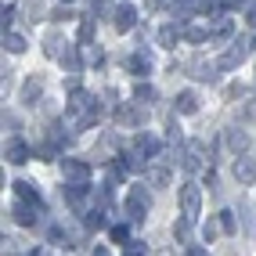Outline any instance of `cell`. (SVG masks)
I'll list each match as a JSON object with an SVG mask.
<instances>
[{"label": "cell", "mask_w": 256, "mask_h": 256, "mask_svg": "<svg viewBox=\"0 0 256 256\" xmlns=\"http://www.w3.org/2000/svg\"><path fill=\"white\" fill-rule=\"evenodd\" d=\"M177 40H180V29L177 26H162L159 29V44L162 47H177Z\"/></svg>", "instance_id": "25"}, {"label": "cell", "mask_w": 256, "mask_h": 256, "mask_svg": "<svg viewBox=\"0 0 256 256\" xmlns=\"http://www.w3.org/2000/svg\"><path fill=\"white\" fill-rule=\"evenodd\" d=\"M62 4H69V0H62Z\"/></svg>", "instance_id": "46"}, {"label": "cell", "mask_w": 256, "mask_h": 256, "mask_svg": "<svg viewBox=\"0 0 256 256\" xmlns=\"http://www.w3.org/2000/svg\"><path fill=\"white\" fill-rule=\"evenodd\" d=\"M29 256H40V252H29Z\"/></svg>", "instance_id": "45"}, {"label": "cell", "mask_w": 256, "mask_h": 256, "mask_svg": "<svg viewBox=\"0 0 256 256\" xmlns=\"http://www.w3.org/2000/svg\"><path fill=\"white\" fill-rule=\"evenodd\" d=\"M242 4H246V0H224V8H228V11H234V8H242Z\"/></svg>", "instance_id": "42"}, {"label": "cell", "mask_w": 256, "mask_h": 256, "mask_svg": "<svg viewBox=\"0 0 256 256\" xmlns=\"http://www.w3.org/2000/svg\"><path fill=\"white\" fill-rule=\"evenodd\" d=\"M83 224H87V231H101V228H105V210H87V213H83Z\"/></svg>", "instance_id": "22"}, {"label": "cell", "mask_w": 256, "mask_h": 256, "mask_svg": "<svg viewBox=\"0 0 256 256\" xmlns=\"http://www.w3.org/2000/svg\"><path fill=\"white\" fill-rule=\"evenodd\" d=\"M198 210H202V192H198V184H180V213H184V220H198Z\"/></svg>", "instance_id": "3"}, {"label": "cell", "mask_w": 256, "mask_h": 256, "mask_svg": "<svg viewBox=\"0 0 256 256\" xmlns=\"http://www.w3.org/2000/svg\"><path fill=\"white\" fill-rule=\"evenodd\" d=\"M174 105H177L180 116H195V112H198V94H195V90H180Z\"/></svg>", "instance_id": "12"}, {"label": "cell", "mask_w": 256, "mask_h": 256, "mask_svg": "<svg viewBox=\"0 0 256 256\" xmlns=\"http://www.w3.org/2000/svg\"><path fill=\"white\" fill-rule=\"evenodd\" d=\"M94 14H83V18H80V44H90L94 40Z\"/></svg>", "instance_id": "24"}, {"label": "cell", "mask_w": 256, "mask_h": 256, "mask_svg": "<svg viewBox=\"0 0 256 256\" xmlns=\"http://www.w3.org/2000/svg\"><path fill=\"white\" fill-rule=\"evenodd\" d=\"M14 14H18V11H14V4H8V8H4V32L11 29V22H14Z\"/></svg>", "instance_id": "37"}, {"label": "cell", "mask_w": 256, "mask_h": 256, "mask_svg": "<svg viewBox=\"0 0 256 256\" xmlns=\"http://www.w3.org/2000/svg\"><path fill=\"white\" fill-rule=\"evenodd\" d=\"M126 238H130L126 224H116V228H112V242H123V246H126Z\"/></svg>", "instance_id": "34"}, {"label": "cell", "mask_w": 256, "mask_h": 256, "mask_svg": "<svg viewBox=\"0 0 256 256\" xmlns=\"http://www.w3.org/2000/svg\"><path fill=\"white\" fill-rule=\"evenodd\" d=\"M213 36H216V40H231V36H234V22H231V18H220V22L213 26Z\"/></svg>", "instance_id": "29"}, {"label": "cell", "mask_w": 256, "mask_h": 256, "mask_svg": "<svg viewBox=\"0 0 256 256\" xmlns=\"http://www.w3.org/2000/svg\"><path fill=\"white\" fill-rule=\"evenodd\" d=\"M202 162H206V144H202V141H188V148H184V170H188V174H198V170H202Z\"/></svg>", "instance_id": "6"}, {"label": "cell", "mask_w": 256, "mask_h": 256, "mask_svg": "<svg viewBox=\"0 0 256 256\" xmlns=\"http://www.w3.org/2000/svg\"><path fill=\"white\" fill-rule=\"evenodd\" d=\"M126 246H130V249H126L130 256H141V252H144V242H126Z\"/></svg>", "instance_id": "40"}, {"label": "cell", "mask_w": 256, "mask_h": 256, "mask_svg": "<svg viewBox=\"0 0 256 256\" xmlns=\"http://www.w3.org/2000/svg\"><path fill=\"white\" fill-rule=\"evenodd\" d=\"M228 148L234 152V156H242V152L249 148V134L246 130H228Z\"/></svg>", "instance_id": "16"}, {"label": "cell", "mask_w": 256, "mask_h": 256, "mask_svg": "<svg viewBox=\"0 0 256 256\" xmlns=\"http://www.w3.org/2000/svg\"><path fill=\"white\" fill-rule=\"evenodd\" d=\"M98 116H101V105H98L87 90H72V94H69V112H65V123H69L76 134L87 130V126H94Z\"/></svg>", "instance_id": "1"}, {"label": "cell", "mask_w": 256, "mask_h": 256, "mask_svg": "<svg viewBox=\"0 0 256 256\" xmlns=\"http://www.w3.org/2000/svg\"><path fill=\"white\" fill-rule=\"evenodd\" d=\"M174 234H177L180 242H184V238L192 234V220H177V224H174Z\"/></svg>", "instance_id": "31"}, {"label": "cell", "mask_w": 256, "mask_h": 256, "mask_svg": "<svg viewBox=\"0 0 256 256\" xmlns=\"http://www.w3.org/2000/svg\"><path fill=\"white\" fill-rule=\"evenodd\" d=\"M126 256H130V252H126Z\"/></svg>", "instance_id": "48"}, {"label": "cell", "mask_w": 256, "mask_h": 256, "mask_svg": "<svg viewBox=\"0 0 256 256\" xmlns=\"http://www.w3.org/2000/svg\"><path fill=\"white\" fill-rule=\"evenodd\" d=\"M134 148H141L148 159H152V156H159V141L152 138V134H138V141H134Z\"/></svg>", "instance_id": "21"}, {"label": "cell", "mask_w": 256, "mask_h": 256, "mask_svg": "<svg viewBox=\"0 0 256 256\" xmlns=\"http://www.w3.org/2000/svg\"><path fill=\"white\" fill-rule=\"evenodd\" d=\"M126 174H130V166L123 162V156H119L116 162H108V180H112V184H119V180H126Z\"/></svg>", "instance_id": "23"}, {"label": "cell", "mask_w": 256, "mask_h": 256, "mask_svg": "<svg viewBox=\"0 0 256 256\" xmlns=\"http://www.w3.org/2000/svg\"><path fill=\"white\" fill-rule=\"evenodd\" d=\"M148 206H152V188H130V195H126V213H130L134 224H141V220H144Z\"/></svg>", "instance_id": "2"}, {"label": "cell", "mask_w": 256, "mask_h": 256, "mask_svg": "<svg viewBox=\"0 0 256 256\" xmlns=\"http://www.w3.org/2000/svg\"><path fill=\"white\" fill-rule=\"evenodd\" d=\"M246 22L249 29H256V4H246Z\"/></svg>", "instance_id": "38"}, {"label": "cell", "mask_w": 256, "mask_h": 256, "mask_svg": "<svg viewBox=\"0 0 256 256\" xmlns=\"http://www.w3.org/2000/svg\"><path fill=\"white\" fill-rule=\"evenodd\" d=\"M4 159H8L11 166L29 162V144H26V141H18V138H11V141L4 144Z\"/></svg>", "instance_id": "8"}, {"label": "cell", "mask_w": 256, "mask_h": 256, "mask_svg": "<svg viewBox=\"0 0 256 256\" xmlns=\"http://www.w3.org/2000/svg\"><path fill=\"white\" fill-rule=\"evenodd\" d=\"M112 22H116L119 32H130L134 26H138V11H134L130 4H123V8H116V18H112Z\"/></svg>", "instance_id": "11"}, {"label": "cell", "mask_w": 256, "mask_h": 256, "mask_svg": "<svg viewBox=\"0 0 256 256\" xmlns=\"http://www.w3.org/2000/svg\"><path fill=\"white\" fill-rule=\"evenodd\" d=\"M216 69H220V62H202V58H195V62H192V76H195V80H202V83H213V80L220 76Z\"/></svg>", "instance_id": "9"}, {"label": "cell", "mask_w": 256, "mask_h": 256, "mask_svg": "<svg viewBox=\"0 0 256 256\" xmlns=\"http://www.w3.org/2000/svg\"><path fill=\"white\" fill-rule=\"evenodd\" d=\"M90 256H112V252H108L105 246H94V252H90Z\"/></svg>", "instance_id": "43"}, {"label": "cell", "mask_w": 256, "mask_h": 256, "mask_svg": "<svg viewBox=\"0 0 256 256\" xmlns=\"http://www.w3.org/2000/svg\"><path fill=\"white\" fill-rule=\"evenodd\" d=\"M231 170H234V180H238V184H256V162H252V159H242V156H238Z\"/></svg>", "instance_id": "10"}, {"label": "cell", "mask_w": 256, "mask_h": 256, "mask_svg": "<svg viewBox=\"0 0 256 256\" xmlns=\"http://www.w3.org/2000/svg\"><path fill=\"white\" fill-rule=\"evenodd\" d=\"M220 228H224V234H234V213H220Z\"/></svg>", "instance_id": "32"}, {"label": "cell", "mask_w": 256, "mask_h": 256, "mask_svg": "<svg viewBox=\"0 0 256 256\" xmlns=\"http://www.w3.org/2000/svg\"><path fill=\"white\" fill-rule=\"evenodd\" d=\"M156 256H174V252H170V249H159V252H156Z\"/></svg>", "instance_id": "44"}, {"label": "cell", "mask_w": 256, "mask_h": 256, "mask_svg": "<svg viewBox=\"0 0 256 256\" xmlns=\"http://www.w3.org/2000/svg\"><path fill=\"white\" fill-rule=\"evenodd\" d=\"M4 47L11 50V54H22V50H26V36H18V32H4Z\"/></svg>", "instance_id": "28"}, {"label": "cell", "mask_w": 256, "mask_h": 256, "mask_svg": "<svg viewBox=\"0 0 256 256\" xmlns=\"http://www.w3.org/2000/svg\"><path fill=\"white\" fill-rule=\"evenodd\" d=\"M206 36H210V32L202 29V26H192V22L184 26V40H188V44H206Z\"/></svg>", "instance_id": "26"}, {"label": "cell", "mask_w": 256, "mask_h": 256, "mask_svg": "<svg viewBox=\"0 0 256 256\" xmlns=\"http://www.w3.org/2000/svg\"><path fill=\"white\" fill-rule=\"evenodd\" d=\"M40 213H44V206H36V202H18V206L11 210V216L18 220L22 228H36V220H40Z\"/></svg>", "instance_id": "7"}, {"label": "cell", "mask_w": 256, "mask_h": 256, "mask_svg": "<svg viewBox=\"0 0 256 256\" xmlns=\"http://www.w3.org/2000/svg\"><path fill=\"white\" fill-rule=\"evenodd\" d=\"M170 184V170L166 166H148V188H166Z\"/></svg>", "instance_id": "19"}, {"label": "cell", "mask_w": 256, "mask_h": 256, "mask_svg": "<svg viewBox=\"0 0 256 256\" xmlns=\"http://www.w3.org/2000/svg\"><path fill=\"white\" fill-rule=\"evenodd\" d=\"M216 231H224V228H220V220H216V224L210 220V224L202 228V238H206V242H213V238H216Z\"/></svg>", "instance_id": "35"}, {"label": "cell", "mask_w": 256, "mask_h": 256, "mask_svg": "<svg viewBox=\"0 0 256 256\" xmlns=\"http://www.w3.org/2000/svg\"><path fill=\"white\" fill-rule=\"evenodd\" d=\"M192 11H195V0H174V14H177V18H192Z\"/></svg>", "instance_id": "30"}, {"label": "cell", "mask_w": 256, "mask_h": 256, "mask_svg": "<svg viewBox=\"0 0 256 256\" xmlns=\"http://www.w3.org/2000/svg\"><path fill=\"white\" fill-rule=\"evenodd\" d=\"M40 90H44V83H40L36 76H32V80H26V87H22V101H26V105H36Z\"/></svg>", "instance_id": "20"}, {"label": "cell", "mask_w": 256, "mask_h": 256, "mask_svg": "<svg viewBox=\"0 0 256 256\" xmlns=\"http://www.w3.org/2000/svg\"><path fill=\"white\" fill-rule=\"evenodd\" d=\"M44 50H47L50 58H62L69 47H62V36H58V32H50V36H47V44H44Z\"/></svg>", "instance_id": "27"}, {"label": "cell", "mask_w": 256, "mask_h": 256, "mask_svg": "<svg viewBox=\"0 0 256 256\" xmlns=\"http://www.w3.org/2000/svg\"><path fill=\"white\" fill-rule=\"evenodd\" d=\"M144 8H148V11H162L166 0H144Z\"/></svg>", "instance_id": "41"}, {"label": "cell", "mask_w": 256, "mask_h": 256, "mask_svg": "<svg viewBox=\"0 0 256 256\" xmlns=\"http://www.w3.org/2000/svg\"><path fill=\"white\" fill-rule=\"evenodd\" d=\"M62 174L69 184H90V166L83 159H62Z\"/></svg>", "instance_id": "5"}, {"label": "cell", "mask_w": 256, "mask_h": 256, "mask_svg": "<svg viewBox=\"0 0 256 256\" xmlns=\"http://www.w3.org/2000/svg\"><path fill=\"white\" fill-rule=\"evenodd\" d=\"M83 58H87V62H101V50L90 47V44H83Z\"/></svg>", "instance_id": "36"}, {"label": "cell", "mask_w": 256, "mask_h": 256, "mask_svg": "<svg viewBox=\"0 0 256 256\" xmlns=\"http://www.w3.org/2000/svg\"><path fill=\"white\" fill-rule=\"evenodd\" d=\"M126 69H130V72H138V76L152 72V54H148V50L141 47V50H138L134 58H126Z\"/></svg>", "instance_id": "13"}, {"label": "cell", "mask_w": 256, "mask_h": 256, "mask_svg": "<svg viewBox=\"0 0 256 256\" xmlns=\"http://www.w3.org/2000/svg\"><path fill=\"white\" fill-rule=\"evenodd\" d=\"M184 256H210V249H202V246H188Z\"/></svg>", "instance_id": "39"}, {"label": "cell", "mask_w": 256, "mask_h": 256, "mask_svg": "<svg viewBox=\"0 0 256 256\" xmlns=\"http://www.w3.org/2000/svg\"><path fill=\"white\" fill-rule=\"evenodd\" d=\"M249 47H252V40H246V36H238V40H231V47L220 54V69H238V65L246 62V54H249Z\"/></svg>", "instance_id": "4"}, {"label": "cell", "mask_w": 256, "mask_h": 256, "mask_svg": "<svg viewBox=\"0 0 256 256\" xmlns=\"http://www.w3.org/2000/svg\"><path fill=\"white\" fill-rule=\"evenodd\" d=\"M11 192L18 195V202H36V206H44V202H40V192H36L32 184H26V180H14Z\"/></svg>", "instance_id": "14"}, {"label": "cell", "mask_w": 256, "mask_h": 256, "mask_svg": "<svg viewBox=\"0 0 256 256\" xmlns=\"http://www.w3.org/2000/svg\"><path fill=\"white\" fill-rule=\"evenodd\" d=\"M134 101H141V105H156V101H159V90L148 87V83H138V87H134Z\"/></svg>", "instance_id": "17"}, {"label": "cell", "mask_w": 256, "mask_h": 256, "mask_svg": "<svg viewBox=\"0 0 256 256\" xmlns=\"http://www.w3.org/2000/svg\"><path fill=\"white\" fill-rule=\"evenodd\" d=\"M123 159H126V166H130V174H141V170H148V162H144L148 156H144L141 148H130V152H126Z\"/></svg>", "instance_id": "18"}, {"label": "cell", "mask_w": 256, "mask_h": 256, "mask_svg": "<svg viewBox=\"0 0 256 256\" xmlns=\"http://www.w3.org/2000/svg\"><path fill=\"white\" fill-rule=\"evenodd\" d=\"M116 119H119V123H126V126H134V123H138L134 108H119V112H116Z\"/></svg>", "instance_id": "33"}, {"label": "cell", "mask_w": 256, "mask_h": 256, "mask_svg": "<svg viewBox=\"0 0 256 256\" xmlns=\"http://www.w3.org/2000/svg\"><path fill=\"white\" fill-rule=\"evenodd\" d=\"M252 47H256V40H252Z\"/></svg>", "instance_id": "47"}, {"label": "cell", "mask_w": 256, "mask_h": 256, "mask_svg": "<svg viewBox=\"0 0 256 256\" xmlns=\"http://www.w3.org/2000/svg\"><path fill=\"white\" fill-rule=\"evenodd\" d=\"M238 213H242V224H246V231L256 238V206H252L249 198H242V202H238Z\"/></svg>", "instance_id": "15"}]
</instances>
